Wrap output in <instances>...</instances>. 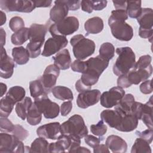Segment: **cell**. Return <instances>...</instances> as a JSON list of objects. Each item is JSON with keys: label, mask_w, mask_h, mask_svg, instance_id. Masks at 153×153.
<instances>
[{"label": "cell", "mask_w": 153, "mask_h": 153, "mask_svg": "<svg viewBox=\"0 0 153 153\" xmlns=\"http://www.w3.org/2000/svg\"><path fill=\"white\" fill-rule=\"evenodd\" d=\"M0 7L7 12L22 13H30L36 8L33 1L26 0H1Z\"/></svg>", "instance_id": "obj_11"}, {"label": "cell", "mask_w": 153, "mask_h": 153, "mask_svg": "<svg viewBox=\"0 0 153 153\" xmlns=\"http://www.w3.org/2000/svg\"><path fill=\"white\" fill-rule=\"evenodd\" d=\"M51 92L54 97L59 100L71 101L74 99L71 90L65 86H55L52 88Z\"/></svg>", "instance_id": "obj_30"}, {"label": "cell", "mask_w": 153, "mask_h": 153, "mask_svg": "<svg viewBox=\"0 0 153 153\" xmlns=\"http://www.w3.org/2000/svg\"><path fill=\"white\" fill-rule=\"evenodd\" d=\"M73 53L77 59L84 60L91 56L95 51L96 45L93 41L86 38L81 34L74 36L70 40Z\"/></svg>", "instance_id": "obj_5"}, {"label": "cell", "mask_w": 153, "mask_h": 153, "mask_svg": "<svg viewBox=\"0 0 153 153\" xmlns=\"http://www.w3.org/2000/svg\"><path fill=\"white\" fill-rule=\"evenodd\" d=\"M68 41L66 36H56L48 38L44 44L41 54L44 57H49L59 52L60 50L68 45Z\"/></svg>", "instance_id": "obj_14"}, {"label": "cell", "mask_w": 153, "mask_h": 153, "mask_svg": "<svg viewBox=\"0 0 153 153\" xmlns=\"http://www.w3.org/2000/svg\"><path fill=\"white\" fill-rule=\"evenodd\" d=\"M54 4L55 5L50 10V18L51 21L56 23L66 17L69 9L62 1H56Z\"/></svg>", "instance_id": "obj_21"}, {"label": "cell", "mask_w": 153, "mask_h": 153, "mask_svg": "<svg viewBox=\"0 0 153 153\" xmlns=\"http://www.w3.org/2000/svg\"><path fill=\"white\" fill-rule=\"evenodd\" d=\"M60 74V69L54 65H50L45 68L43 74L38 79L47 94L51 91Z\"/></svg>", "instance_id": "obj_13"}, {"label": "cell", "mask_w": 153, "mask_h": 153, "mask_svg": "<svg viewBox=\"0 0 153 153\" xmlns=\"http://www.w3.org/2000/svg\"><path fill=\"white\" fill-rule=\"evenodd\" d=\"M26 148L22 140L14 135L1 133L0 134V152H26Z\"/></svg>", "instance_id": "obj_8"}, {"label": "cell", "mask_w": 153, "mask_h": 153, "mask_svg": "<svg viewBox=\"0 0 153 153\" xmlns=\"http://www.w3.org/2000/svg\"><path fill=\"white\" fill-rule=\"evenodd\" d=\"M152 97H151L148 102L143 104L140 102H135L132 114L138 120H141L146 126L152 129Z\"/></svg>", "instance_id": "obj_10"}, {"label": "cell", "mask_w": 153, "mask_h": 153, "mask_svg": "<svg viewBox=\"0 0 153 153\" xmlns=\"http://www.w3.org/2000/svg\"><path fill=\"white\" fill-rule=\"evenodd\" d=\"M11 133L18 139L22 141L26 139L29 134V131L19 124L14 125V129Z\"/></svg>", "instance_id": "obj_43"}, {"label": "cell", "mask_w": 153, "mask_h": 153, "mask_svg": "<svg viewBox=\"0 0 153 153\" xmlns=\"http://www.w3.org/2000/svg\"><path fill=\"white\" fill-rule=\"evenodd\" d=\"M105 145L114 153H124L127 149L126 142L117 135H110L106 140Z\"/></svg>", "instance_id": "obj_20"}, {"label": "cell", "mask_w": 153, "mask_h": 153, "mask_svg": "<svg viewBox=\"0 0 153 153\" xmlns=\"http://www.w3.org/2000/svg\"><path fill=\"white\" fill-rule=\"evenodd\" d=\"M125 95L123 88L117 86L114 87L109 91L103 92L100 97V105L106 108H111L116 106Z\"/></svg>", "instance_id": "obj_12"}, {"label": "cell", "mask_w": 153, "mask_h": 153, "mask_svg": "<svg viewBox=\"0 0 153 153\" xmlns=\"http://www.w3.org/2000/svg\"><path fill=\"white\" fill-rule=\"evenodd\" d=\"M112 18L117 20H121L126 21L128 19V15L125 10H115L111 12V16Z\"/></svg>", "instance_id": "obj_49"}, {"label": "cell", "mask_w": 153, "mask_h": 153, "mask_svg": "<svg viewBox=\"0 0 153 153\" xmlns=\"http://www.w3.org/2000/svg\"><path fill=\"white\" fill-rule=\"evenodd\" d=\"M90 131L95 136L102 137L106 133L107 126L102 120H100L96 124L91 125Z\"/></svg>", "instance_id": "obj_40"}, {"label": "cell", "mask_w": 153, "mask_h": 153, "mask_svg": "<svg viewBox=\"0 0 153 153\" xmlns=\"http://www.w3.org/2000/svg\"><path fill=\"white\" fill-rule=\"evenodd\" d=\"M135 102L134 97L131 94L124 96L120 102L115 106V109L118 111L123 116L131 114V111Z\"/></svg>", "instance_id": "obj_24"}, {"label": "cell", "mask_w": 153, "mask_h": 153, "mask_svg": "<svg viewBox=\"0 0 153 153\" xmlns=\"http://www.w3.org/2000/svg\"><path fill=\"white\" fill-rule=\"evenodd\" d=\"M60 133L81 139L88 134V129L83 118L79 115L75 114L60 125Z\"/></svg>", "instance_id": "obj_4"}, {"label": "cell", "mask_w": 153, "mask_h": 153, "mask_svg": "<svg viewBox=\"0 0 153 153\" xmlns=\"http://www.w3.org/2000/svg\"><path fill=\"white\" fill-rule=\"evenodd\" d=\"M108 25L115 38L122 41H128L133 38V28L125 21L115 19L110 16L108 19Z\"/></svg>", "instance_id": "obj_7"}, {"label": "cell", "mask_w": 153, "mask_h": 153, "mask_svg": "<svg viewBox=\"0 0 153 153\" xmlns=\"http://www.w3.org/2000/svg\"><path fill=\"white\" fill-rule=\"evenodd\" d=\"M141 3V1H127L126 10L128 16L133 19H136L140 14L142 10Z\"/></svg>", "instance_id": "obj_35"}, {"label": "cell", "mask_w": 153, "mask_h": 153, "mask_svg": "<svg viewBox=\"0 0 153 153\" xmlns=\"http://www.w3.org/2000/svg\"><path fill=\"white\" fill-rule=\"evenodd\" d=\"M71 68L73 71L82 74L86 71L87 69L86 62L85 61L76 59L74 60V62L71 65Z\"/></svg>", "instance_id": "obj_45"}, {"label": "cell", "mask_w": 153, "mask_h": 153, "mask_svg": "<svg viewBox=\"0 0 153 153\" xmlns=\"http://www.w3.org/2000/svg\"><path fill=\"white\" fill-rule=\"evenodd\" d=\"M79 21L74 16L66 17L65 19L51 25L49 32L52 36L69 35L78 30Z\"/></svg>", "instance_id": "obj_6"}, {"label": "cell", "mask_w": 153, "mask_h": 153, "mask_svg": "<svg viewBox=\"0 0 153 153\" xmlns=\"http://www.w3.org/2000/svg\"><path fill=\"white\" fill-rule=\"evenodd\" d=\"M100 116L103 122L115 129L120 124L123 117V115L115 109L104 110L101 112Z\"/></svg>", "instance_id": "obj_19"}, {"label": "cell", "mask_w": 153, "mask_h": 153, "mask_svg": "<svg viewBox=\"0 0 153 153\" xmlns=\"http://www.w3.org/2000/svg\"><path fill=\"white\" fill-rule=\"evenodd\" d=\"M12 56L14 61L19 65L27 63L30 57L27 50L22 46L14 47L12 49Z\"/></svg>", "instance_id": "obj_27"}, {"label": "cell", "mask_w": 153, "mask_h": 153, "mask_svg": "<svg viewBox=\"0 0 153 153\" xmlns=\"http://www.w3.org/2000/svg\"><path fill=\"white\" fill-rule=\"evenodd\" d=\"M47 32V26L41 24L33 23L29 27V42L26 45L30 57H37L41 54V48L45 41Z\"/></svg>", "instance_id": "obj_3"}, {"label": "cell", "mask_w": 153, "mask_h": 153, "mask_svg": "<svg viewBox=\"0 0 153 153\" xmlns=\"http://www.w3.org/2000/svg\"><path fill=\"white\" fill-rule=\"evenodd\" d=\"M48 141L45 138L38 137L32 142L29 152H48Z\"/></svg>", "instance_id": "obj_34"}, {"label": "cell", "mask_w": 153, "mask_h": 153, "mask_svg": "<svg viewBox=\"0 0 153 153\" xmlns=\"http://www.w3.org/2000/svg\"><path fill=\"white\" fill-rule=\"evenodd\" d=\"M72 108V103L71 100L64 102L63 103H62L60 106V113L61 115L63 117L66 116L68 115L70 112L71 111Z\"/></svg>", "instance_id": "obj_51"}, {"label": "cell", "mask_w": 153, "mask_h": 153, "mask_svg": "<svg viewBox=\"0 0 153 153\" xmlns=\"http://www.w3.org/2000/svg\"><path fill=\"white\" fill-rule=\"evenodd\" d=\"M9 27L13 32H16L25 27V22L20 17L14 16L10 19L9 22Z\"/></svg>", "instance_id": "obj_41"}, {"label": "cell", "mask_w": 153, "mask_h": 153, "mask_svg": "<svg viewBox=\"0 0 153 153\" xmlns=\"http://www.w3.org/2000/svg\"><path fill=\"white\" fill-rule=\"evenodd\" d=\"M138 119L133 114H127L123 116L120 124L117 130L123 132H130L136 128L138 125Z\"/></svg>", "instance_id": "obj_25"}, {"label": "cell", "mask_w": 153, "mask_h": 153, "mask_svg": "<svg viewBox=\"0 0 153 153\" xmlns=\"http://www.w3.org/2000/svg\"><path fill=\"white\" fill-rule=\"evenodd\" d=\"M1 25L2 26L6 22V15L2 10L1 11Z\"/></svg>", "instance_id": "obj_62"}, {"label": "cell", "mask_w": 153, "mask_h": 153, "mask_svg": "<svg viewBox=\"0 0 153 153\" xmlns=\"http://www.w3.org/2000/svg\"><path fill=\"white\" fill-rule=\"evenodd\" d=\"M114 5L116 10H125L126 9V1H112Z\"/></svg>", "instance_id": "obj_56"}, {"label": "cell", "mask_w": 153, "mask_h": 153, "mask_svg": "<svg viewBox=\"0 0 153 153\" xmlns=\"http://www.w3.org/2000/svg\"><path fill=\"white\" fill-rule=\"evenodd\" d=\"M152 73V66L151 65L145 69L132 68L126 74L128 82L131 85H137L140 82L147 80Z\"/></svg>", "instance_id": "obj_17"}, {"label": "cell", "mask_w": 153, "mask_h": 153, "mask_svg": "<svg viewBox=\"0 0 153 153\" xmlns=\"http://www.w3.org/2000/svg\"><path fill=\"white\" fill-rule=\"evenodd\" d=\"M106 1H81V9L83 11L91 13L93 10H102L106 7Z\"/></svg>", "instance_id": "obj_29"}, {"label": "cell", "mask_w": 153, "mask_h": 153, "mask_svg": "<svg viewBox=\"0 0 153 153\" xmlns=\"http://www.w3.org/2000/svg\"><path fill=\"white\" fill-rule=\"evenodd\" d=\"M15 67L14 61L7 54L6 50L1 47L0 58V75L1 77L8 79L11 77Z\"/></svg>", "instance_id": "obj_16"}, {"label": "cell", "mask_w": 153, "mask_h": 153, "mask_svg": "<svg viewBox=\"0 0 153 153\" xmlns=\"http://www.w3.org/2000/svg\"><path fill=\"white\" fill-rule=\"evenodd\" d=\"M152 33L153 29L149 30H144V29H139V35L142 38H148L151 39L152 38Z\"/></svg>", "instance_id": "obj_54"}, {"label": "cell", "mask_w": 153, "mask_h": 153, "mask_svg": "<svg viewBox=\"0 0 153 153\" xmlns=\"http://www.w3.org/2000/svg\"><path fill=\"white\" fill-rule=\"evenodd\" d=\"M152 80H145L140 85V90L144 94H148L152 92V87L151 85Z\"/></svg>", "instance_id": "obj_50"}, {"label": "cell", "mask_w": 153, "mask_h": 153, "mask_svg": "<svg viewBox=\"0 0 153 153\" xmlns=\"http://www.w3.org/2000/svg\"><path fill=\"white\" fill-rule=\"evenodd\" d=\"M68 8L69 10L75 11L79 8L81 5V1H74V0H65L62 1Z\"/></svg>", "instance_id": "obj_52"}, {"label": "cell", "mask_w": 153, "mask_h": 153, "mask_svg": "<svg viewBox=\"0 0 153 153\" xmlns=\"http://www.w3.org/2000/svg\"><path fill=\"white\" fill-rule=\"evenodd\" d=\"M74 152H90V151L87 148L83 146H78L76 149H75Z\"/></svg>", "instance_id": "obj_60"}, {"label": "cell", "mask_w": 153, "mask_h": 153, "mask_svg": "<svg viewBox=\"0 0 153 153\" xmlns=\"http://www.w3.org/2000/svg\"><path fill=\"white\" fill-rule=\"evenodd\" d=\"M14 105L6 97L1 99L0 101V116L7 118L14 108Z\"/></svg>", "instance_id": "obj_39"}, {"label": "cell", "mask_w": 153, "mask_h": 153, "mask_svg": "<svg viewBox=\"0 0 153 153\" xmlns=\"http://www.w3.org/2000/svg\"><path fill=\"white\" fill-rule=\"evenodd\" d=\"M136 19L140 25L139 29H153V11L151 8H142L140 14Z\"/></svg>", "instance_id": "obj_22"}, {"label": "cell", "mask_w": 153, "mask_h": 153, "mask_svg": "<svg viewBox=\"0 0 153 153\" xmlns=\"http://www.w3.org/2000/svg\"><path fill=\"white\" fill-rule=\"evenodd\" d=\"M84 141L89 146L94 148L97 146L100 142V139L96 137L93 135L87 134L84 137Z\"/></svg>", "instance_id": "obj_48"}, {"label": "cell", "mask_w": 153, "mask_h": 153, "mask_svg": "<svg viewBox=\"0 0 153 153\" xmlns=\"http://www.w3.org/2000/svg\"><path fill=\"white\" fill-rule=\"evenodd\" d=\"M60 125L59 122H53L41 126L36 130L37 135L45 139L56 140L60 132Z\"/></svg>", "instance_id": "obj_18"}, {"label": "cell", "mask_w": 153, "mask_h": 153, "mask_svg": "<svg viewBox=\"0 0 153 153\" xmlns=\"http://www.w3.org/2000/svg\"><path fill=\"white\" fill-rule=\"evenodd\" d=\"M27 121L31 126H36L42 120V113L39 111L35 103L32 102L27 114Z\"/></svg>", "instance_id": "obj_31"}, {"label": "cell", "mask_w": 153, "mask_h": 153, "mask_svg": "<svg viewBox=\"0 0 153 153\" xmlns=\"http://www.w3.org/2000/svg\"><path fill=\"white\" fill-rule=\"evenodd\" d=\"M54 64L61 70H66L69 68L71 65V58L69 51L68 49L65 48L57 53L53 57Z\"/></svg>", "instance_id": "obj_23"}, {"label": "cell", "mask_w": 153, "mask_h": 153, "mask_svg": "<svg viewBox=\"0 0 153 153\" xmlns=\"http://www.w3.org/2000/svg\"><path fill=\"white\" fill-rule=\"evenodd\" d=\"M34 103L45 118L53 119L59 115L60 112L59 106L57 103L51 102L47 94L35 98Z\"/></svg>", "instance_id": "obj_9"}, {"label": "cell", "mask_w": 153, "mask_h": 153, "mask_svg": "<svg viewBox=\"0 0 153 153\" xmlns=\"http://www.w3.org/2000/svg\"><path fill=\"white\" fill-rule=\"evenodd\" d=\"M29 39V28L23 27L14 32L11 37L13 44L20 45Z\"/></svg>", "instance_id": "obj_33"}, {"label": "cell", "mask_w": 153, "mask_h": 153, "mask_svg": "<svg viewBox=\"0 0 153 153\" xmlns=\"http://www.w3.org/2000/svg\"><path fill=\"white\" fill-rule=\"evenodd\" d=\"M0 32H1V47H3L5 44L6 33L5 30L3 29V28L0 29Z\"/></svg>", "instance_id": "obj_59"}, {"label": "cell", "mask_w": 153, "mask_h": 153, "mask_svg": "<svg viewBox=\"0 0 153 153\" xmlns=\"http://www.w3.org/2000/svg\"><path fill=\"white\" fill-rule=\"evenodd\" d=\"M118 57L113 66V72L117 76L127 74L134 68L136 63L135 54L129 47H118L116 49Z\"/></svg>", "instance_id": "obj_2"}, {"label": "cell", "mask_w": 153, "mask_h": 153, "mask_svg": "<svg viewBox=\"0 0 153 153\" xmlns=\"http://www.w3.org/2000/svg\"><path fill=\"white\" fill-rule=\"evenodd\" d=\"M85 62L86 71L82 73L79 79L83 84L91 88L92 85L97 82L100 76L108 66L109 61L98 55L96 57L88 59Z\"/></svg>", "instance_id": "obj_1"}, {"label": "cell", "mask_w": 153, "mask_h": 153, "mask_svg": "<svg viewBox=\"0 0 153 153\" xmlns=\"http://www.w3.org/2000/svg\"><path fill=\"white\" fill-rule=\"evenodd\" d=\"M93 152L94 153H109V150L106 145L99 144L93 148Z\"/></svg>", "instance_id": "obj_55"}, {"label": "cell", "mask_w": 153, "mask_h": 153, "mask_svg": "<svg viewBox=\"0 0 153 153\" xmlns=\"http://www.w3.org/2000/svg\"><path fill=\"white\" fill-rule=\"evenodd\" d=\"M100 95V91L97 89L88 90L79 93L76 99V104L79 108L86 109L98 103Z\"/></svg>", "instance_id": "obj_15"}, {"label": "cell", "mask_w": 153, "mask_h": 153, "mask_svg": "<svg viewBox=\"0 0 153 153\" xmlns=\"http://www.w3.org/2000/svg\"><path fill=\"white\" fill-rule=\"evenodd\" d=\"M35 7H49L51 6L52 1L48 0V1H33Z\"/></svg>", "instance_id": "obj_58"}, {"label": "cell", "mask_w": 153, "mask_h": 153, "mask_svg": "<svg viewBox=\"0 0 153 153\" xmlns=\"http://www.w3.org/2000/svg\"><path fill=\"white\" fill-rule=\"evenodd\" d=\"M152 57L150 55H143L140 57L137 62H136L133 68L134 69H145L151 65V62Z\"/></svg>", "instance_id": "obj_42"}, {"label": "cell", "mask_w": 153, "mask_h": 153, "mask_svg": "<svg viewBox=\"0 0 153 153\" xmlns=\"http://www.w3.org/2000/svg\"><path fill=\"white\" fill-rule=\"evenodd\" d=\"M7 85L6 84L1 82V97H2L4 96V94L5 93L6 91H7Z\"/></svg>", "instance_id": "obj_61"}, {"label": "cell", "mask_w": 153, "mask_h": 153, "mask_svg": "<svg viewBox=\"0 0 153 153\" xmlns=\"http://www.w3.org/2000/svg\"><path fill=\"white\" fill-rule=\"evenodd\" d=\"M136 134L139 137L145 140L148 143H151L153 139V130L152 129H147L143 131H136Z\"/></svg>", "instance_id": "obj_46"}, {"label": "cell", "mask_w": 153, "mask_h": 153, "mask_svg": "<svg viewBox=\"0 0 153 153\" xmlns=\"http://www.w3.org/2000/svg\"><path fill=\"white\" fill-rule=\"evenodd\" d=\"M0 124V129L1 132H12L14 127V125L11 123V121L5 117H1Z\"/></svg>", "instance_id": "obj_44"}, {"label": "cell", "mask_w": 153, "mask_h": 153, "mask_svg": "<svg viewBox=\"0 0 153 153\" xmlns=\"http://www.w3.org/2000/svg\"><path fill=\"white\" fill-rule=\"evenodd\" d=\"M65 151L64 147L58 140L56 142H51L48 145V152L60 153L65 152Z\"/></svg>", "instance_id": "obj_47"}, {"label": "cell", "mask_w": 153, "mask_h": 153, "mask_svg": "<svg viewBox=\"0 0 153 153\" xmlns=\"http://www.w3.org/2000/svg\"><path fill=\"white\" fill-rule=\"evenodd\" d=\"M75 89L76 90V91L79 93H81L83 91H85L86 90H91V88H88V87H87L86 85H85L84 84H83L80 79H78L76 83H75Z\"/></svg>", "instance_id": "obj_57"}, {"label": "cell", "mask_w": 153, "mask_h": 153, "mask_svg": "<svg viewBox=\"0 0 153 153\" xmlns=\"http://www.w3.org/2000/svg\"><path fill=\"white\" fill-rule=\"evenodd\" d=\"M29 90L31 96L34 99L47 94L39 79L32 81L29 82Z\"/></svg>", "instance_id": "obj_38"}, {"label": "cell", "mask_w": 153, "mask_h": 153, "mask_svg": "<svg viewBox=\"0 0 153 153\" xmlns=\"http://www.w3.org/2000/svg\"><path fill=\"white\" fill-rule=\"evenodd\" d=\"M32 103V100L29 97H25L23 100L18 102L15 108L17 116L22 120H25L27 117L28 110Z\"/></svg>", "instance_id": "obj_32"}, {"label": "cell", "mask_w": 153, "mask_h": 153, "mask_svg": "<svg viewBox=\"0 0 153 153\" xmlns=\"http://www.w3.org/2000/svg\"><path fill=\"white\" fill-rule=\"evenodd\" d=\"M115 48L110 42L103 43L99 48V56L103 59L109 61L114 56Z\"/></svg>", "instance_id": "obj_37"}, {"label": "cell", "mask_w": 153, "mask_h": 153, "mask_svg": "<svg viewBox=\"0 0 153 153\" xmlns=\"http://www.w3.org/2000/svg\"><path fill=\"white\" fill-rule=\"evenodd\" d=\"M151 152L149 143L140 137L136 139L131 150V153H151Z\"/></svg>", "instance_id": "obj_36"}, {"label": "cell", "mask_w": 153, "mask_h": 153, "mask_svg": "<svg viewBox=\"0 0 153 153\" xmlns=\"http://www.w3.org/2000/svg\"><path fill=\"white\" fill-rule=\"evenodd\" d=\"M103 20L99 17H94L88 19L84 23V29L87 33L97 34L103 29Z\"/></svg>", "instance_id": "obj_26"}, {"label": "cell", "mask_w": 153, "mask_h": 153, "mask_svg": "<svg viewBox=\"0 0 153 153\" xmlns=\"http://www.w3.org/2000/svg\"><path fill=\"white\" fill-rule=\"evenodd\" d=\"M26 91L21 86H14L11 87L7 92L5 97L8 99L14 105L23 100L25 97Z\"/></svg>", "instance_id": "obj_28"}, {"label": "cell", "mask_w": 153, "mask_h": 153, "mask_svg": "<svg viewBox=\"0 0 153 153\" xmlns=\"http://www.w3.org/2000/svg\"><path fill=\"white\" fill-rule=\"evenodd\" d=\"M117 85L118 87L122 88H128L131 85L128 81L126 74L119 76V77L117 79Z\"/></svg>", "instance_id": "obj_53"}]
</instances>
